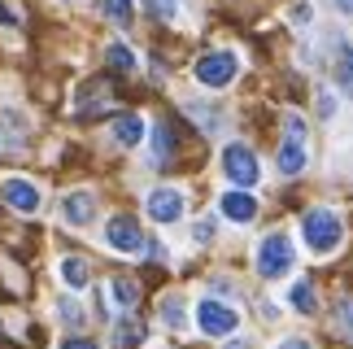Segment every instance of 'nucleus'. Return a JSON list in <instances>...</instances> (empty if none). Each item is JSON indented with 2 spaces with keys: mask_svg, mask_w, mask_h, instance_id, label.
I'll use <instances>...</instances> for the list:
<instances>
[{
  "mask_svg": "<svg viewBox=\"0 0 353 349\" xmlns=\"http://www.w3.org/2000/svg\"><path fill=\"white\" fill-rule=\"evenodd\" d=\"M301 236L314 253H332V249H341V240H345V223H341V214H332V210H310L301 219Z\"/></svg>",
  "mask_w": 353,
  "mask_h": 349,
  "instance_id": "1",
  "label": "nucleus"
},
{
  "mask_svg": "<svg viewBox=\"0 0 353 349\" xmlns=\"http://www.w3.org/2000/svg\"><path fill=\"white\" fill-rule=\"evenodd\" d=\"M292 262H296V253H292V240L283 232L266 236L262 245H257V275L262 279H283L292 271Z\"/></svg>",
  "mask_w": 353,
  "mask_h": 349,
  "instance_id": "2",
  "label": "nucleus"
},
{
  "mask_svg": "<svg viewBox=\"0 0 353 349\" xmlns=\"http://www.w3.org/2000/svg\"><path fill=\"white\" fill-rule=\"evenodd\" d=\"M192 74H196L201 88H227V83H236V74H240V57L236 52H223V48L205 52V57H196Z\"/></svg>",
  "mask_w": 353,
  "mask_h": 349,
  "instance_id": "3",
  "label": "nucleus"
},
{
  "mask_svg": "<svg viewBox=\"0 0 353 349\" xmlns=\"http://www.w3.org/2000/svg\"><path fill=\"white\" fill-rule=\"evenodd\" d=\"M283 131H288V136H283V144H279V170L283 174H301L305 170V123L296 114H288V123H283Z\"/></svg>",
  "mask_w": 353,
  "mask_h": 349,
  "instance_id": "4",
  "label": "nucleus"
},
{
  "mask_svg": "<svg viewBox=\"0 0 353 349\" xmlns=\"http://www.w3.org/2000/svg\"><path fill=\"white\" fill-rule=\"evenodd\" d=\"M196 328L205 332V337H232V332L240 328V315L232 310V306H223L219 297H205L196 306Z\"/></svg>",
  "mask_w": 353,
  "mask_h": 349,
  "instance_id": "5",
  "label": "nucleus"
},
{
  "mask_svg": "<svg viewBox=\"0 0 353 349\" xmlns=\"http://www.w3.org/2000/svg\"><path fill=\"white\" fill-rule=\"evenodd\" d=\"M223 174L236 188H253L257 179H262V166H257L253 149H244V144H227V149H223Z\"/></svg>",
  "mask_w": 353,
  "mask_h": 349,
  "instance_id": "6",
  "label": "nucleus"
},
{
  "mask_svg": "<svg viewBox=\"0 0 353 349\" xmlns=\"http://www.w3.org/2000/svg\"><path fill=\"white\" fill-rule=\"evenodd\" d=\"M105 240H110V249H118V253H140L144 249V232L131 214H114L110 227H105Z\"/></svg>",
  "mask_w": 353,
  "mask_h": 349,
  "instance_id": "7",
  "label": "nucleus"
},
{
  "mask_svg": "<svg viewBox=\"0 0 353 349\" xmlns=\"http://www.w3.org/2000/svg\"><path fill=\"white\" fill-rule=\"evenodd\" d=\"M144 206H148V219L153 223H179L183 219V192L179 188H153Z\"/></svg>",
  "mask_w": 353,
  "mask_h": 349,
  "instance_id": "8",
  "label": "nucleus"
},
{
  "mask_svg": "<svg viewBox=\"0 0 353 349\" xmlns=\"http://www.w3.org/2000/svg\"><path fill=\"white\" fill-rule=\"evenodd\" d=\"M219 210H223V219H232V223H253L257 219V201L249 197V188H232V192H223Z\"/></svg>",
  "mask_w": 353,
  "mask_h": 349,
  "instance_id": "9",
  "label": "nucleus"
},
{
  "mask_svg": "<svg viewBox=\"0 0 353 349\" xmlns=\"http://www.w3.org/2000/svg\"><path fill=\"white\" fill-rule=\"evenodd\" d=\"M5 201H9V210H18V214H35L39 210V188L31 179H5Z\"/></svg>",
  "mask_w": 353,
  "mask_h": 349,
  "instance_id": "10",
  "label": "nucleus"
},
{
  "mask_svg": "<svg viewBox=\"0 0 353 349\" xmlns=\"http://www.w3.org/2000/svg\"><path fill=\"white\" fill-rule=\"evenodd\" d=\"M61 219L70 227H88L92 219H97V197L92 192H70L61 201Z\"/></svg>",
  "mask_w": 353,
  "mask_h": 349,
  "instance_id": "11",
  "label": "nucleus"
},
{
  "mask_svg": "<svg viewBox=\"0 0 353 349\" xmlns=\"http://www.w3.org/2000/svg\"><path fill=\"white\" fill-rule=\"evenodd\" d=\"M114 140L122 144V149H135V144L144 140V118H140V114H122V118H114Z\"/></svg>",
  "mask_w": 353,
  "mask_h": 349,
  "instance_id": "12",
  "label": "nucleus"
},
{
  "mask_svg": "<svg viewBox=\"0 0 353 349\" xmlns=\"http://www.w3.org/2000/svg\"><path fill=\"white\" fill-rule=\"evenodd\" d=\"M57 271H61V279H65V288H74V292H79V288H88V275H92V271H88V262H83V258H61Z\"/></svg>",
  "mask_w": 353,
  "mask_h": 349,
  "instance_id": "13",
  "label": "nucleus"
},
{
  "mask_svg": "<svg viewBox=\"0 0 353 349\" xmlns=\"http://www.w3.org/2000/svg\"><path fill=\"white\" fill-rule=\"evenodd\" d=\"M110 297H114V306L131 310V306L140 301V284H135V279H114V284H110Z\"/></svg>",
  "mask_w": 353,
  "mask_h": 349,
  "instance_id": "14",
  "label": "nucleus"
},
{
  "mask_svg": "<svg viewBox=\"0 0 353 349\" xmlns=\"http://www.w3.org/2000/svg\"><path fill=\"white\" fill-rule=\"evenodd\" d=\"M105 61H110V70H118V74L135 70V52L127 44H110V48H105Z\"/></svg>",
  "mask_w": 353,
  "mask_h": 349,
  "instance_id": "15",
  "label": "nucleus"
},
{
  "mask_svg": "<svg viewBox=\"0 0 353 349\" xmlns=\"http://www.w3.org/2000/svg\"><path fill=\"white\" fill-rule=\"evenodd\" d=\"M101 13H105L110 22H118V26H131L135 5H131V0H101Z\"/></svg>",
  "mask_w": 353,
  "mask_h": 349,
  "instance_id": "16",
  "label": "nucleus"
},
{
  "mask_svg": "<svg viewBox=\"0 0 353 349\" xmlns=\"http://www.w3.org/2000/svg\"><path fill=\"white\" fill-rule=\"evenodd\" d=\"M288 301H292V306H296L301 315H314V310H319V301H314V288H310L305 279H301V284H292V288H288Z\"/></svg>",
  "mask_w": 353,
  "mask_h": 349,
  "instance_id": "17",
  "label": "nucleus"
},
{
  "mask_svg": "<svg viewBox=\"0 0 353 349\" xmlns=\"http://www.w3.org/2000/svg\"><path fill=\"white\" fill-rule=\"evenodd\" d=\"M170 153H174V131L166 123H157L153 127V157H157V162H166Z\"/></svg>",
  "mask_w": 353,
  "mask_h": 349,
  "instance_id": "18",
  "label": "nucleus"
},
{
  "mask_svg": "<svg viewBox=\"0 0 353 349\" xmlns=\"http://www.w3.org/2000/svg\"><path fill=\"white\" fill-rule=\"evenodd\" d=\"M336 74H341V88L353 97V44H345V52H341V61H336Z\"/></svg>",
  "mask_w": 353,
  "mask_h": 349,
  "instance_id": "19",
  "label": "nucleus"
},
{
  "mask_svg": "<svg viewBox=\"0 0 353 349\" xmlns=\"http://www.w3.org/2000/svg\"><path fill=\"white\" fill-rule=\"evenodd\" d=\"M161 319H166L170 328H183V301L179 297H166V301H161Z\"/></svg>",
  "mask_w": 353,
  "mask_h": 349,
  "instance_id": "20",
  "label": "nucleus"
},
{
  "mask_svg": "<svg viewBox=\"0 0 353 349\" xmlns=\"http://www.w3.org/2000/svg\"><path fill=\"white\" fill-rule=\"evenodd\" d=\"M140 337H144V328H140V323H131V319H127V323L118 328V349H131V345H140Z\"/></svg>",
  "mask_w": 353,
  "mask_h": 349,
  "instance_id": "21",
  "label": "nucleus"
},
{
  "mask_svg": "<svg viewBox=\"0 0 353 349\" xmlns=\"http://www.w3.org/2000/svg\"><path fill=\"white\" fill-rule=\"evenodd\" d=\"M144 5H148V13H153V18H161V22L174 18V0H144Z\"/></svg>",
  "mask_w": 353,
  "mask_h": 349,
  "instance_id": "22",
  "label": "nucleus"
},
{
  "mask_svg": "<svg viewBox=\"0 0 353 349\" xmlns=\"http://www.w3.org/2000/svg\"><path fill=\"white\" fill-rule=\"evenodd\" d=\"M61 319H65V323L74 328V323H83V310H79L74 301H61Z\"/></svg>",
  "mask_w": 353,
  "mask_h": 349,
  "instance_id": "23",
  "label": "nucleus"
},
{
  "mask_svg": "<svg viewBox=\"0 0 353 349\" xmlns=\"http://www.w3.org/2000/svg\"><path fill=\"white\" fill-rule=\"evenodd\" d=\"M336 319H341V328L353 337V301H341V315H336Z\"/></svg>",
  "mask_w": 353,
  "mask_h": 349,
  "instance_id": "24",
  "label": "nucleus"
},
{
  "mask_svg": "<svg viewBox=\"0 0 353 349\" xmlns=\"http://www.w3.org/2000/svg\"><path fill=\"white\" fill-rule=\"evenodd\" d=\"M319 114H323V118L336 114V97H332V92H319Z\"/></svg>",
  "mask_w": 353,
  "mask_h": 349,
  "instance_id": "25",
  "label": "nucleus"
},
{
  "mask_svg": "<svg viewBox=\"0 0 353 349\" xmlns=\"http://www.w3.org/2000/svg\"><path fill=\"white\" fill-rule=\"evenodd\" d=\"M214 236V223H196L192 227V240H210Z\"/></svg>",
  "mask_w": 353,
  "mask_h": 349,
  "instance_id": "26",
  "label": "nucleus"
},
{
  "mask_svg": "<svg viewBox=\"0 0 353 349\" xmlns=\"http://www.w3.org/2000/svg\"><path fill=\"white\" fill-rule=\"evenodd\" d=\"M61 349H97V341H79V337H74V341H65Z\"/></svg>",
  "mask_w": 353,
  "mask_h": 349,
  "instance_id": "27",
  "label": "nucleus"
},
{
  "mask_svg": "<svg viewBox=\"0 0 353 349\" xmlns=\"http://www.w3.org/2000/svg\"><path fill=\"white\" fill-rule=\"evenodd\" d=\"M292 22H310V5H296L292 9Z\"/></svg>",
  "mask_w": 353,
  "mask_h": 349,
  "instance_id": "28",
  "label": "nucleus"
},
{
  "mask_svg": "<svg viewBox=\"0 0 353 349\" xmlns=\"http://www.w3.org/2000/svg\"><path fill=\"white\" fill-rule=\"evenodd\" d=\"M0 22H18V13H9L5 5H0Z\"/></svg>",
  "mask_w": 353,
  "mask_h": 349,
  "instance_id": "29",
  "label": "nucleus"
},
{
  "mask_svg": "<svg viewBox=\"0 0 353 349\" xmlns=\"http://www.w3.org/2000/svg\"><path fill=\"white\" fill-rule=\"evenodd\" d=\"M279 349H310V345H305V341H283Z\"/></svg>",
  "mask_w": 353,
  "mask_h": 349,
  "instance_id": "30",
  "label": "nucleus"
},
{
  "mask_svg": "<svg viewBox=\"0 0 353 349\" xmlns=\"http://www.w3.org/2000/svg\"><path fill=\"white\" fill-rule=\"evenodd\" d=\"M341 9H345V13H353V0H341Z\"/></svg>",
  "mask_w": 353,
  "mask_h": 349,
  "instance_id": "31",
  "label": "nucleus"
},
{
  "mask_svg": "<svg viewBox=\"0 0 353 349\" xmlns=\"http://www.w3.org/2000/svg\"><path fill=\"white\" fill-rule=\"evenodd\" d=\"M227 349H249V345H240V341H236V345H227Z\"/></svg>",
  "mask_w": 353,
  "mask_h": 349,
  "instance_id": "32",
  "label": "nucleus"
}]
</instances>
